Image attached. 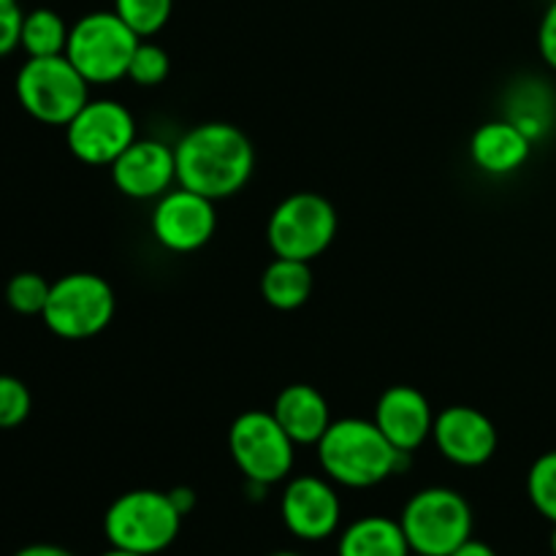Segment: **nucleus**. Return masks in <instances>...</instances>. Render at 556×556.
I'll list each match as a JSON object with an SVG mask.
<instances>
[{
  "mask_svg": "<svg viewBox=\"0 0 556 556\" xmlns=\"http://www.w3.org/2000/svg\"><path fill=\"white\" fill-rule=\"evenodd\" d=\"M139 41L114 11H92L71 25L65 58L90 85H114L128 76Z\"/></svg>",
  "mask_w": 556,
  "mask_h": 556,
  "instance_id": "39448f33",
  "label": "nucleus"
},
{
  "mask_svg": "<svg viewBox=\"0 0 556 556\" xmlns=\"http://www.w3.org/2000/svg\"><path fill=\"white\" fill-rule=\"evenodd\" d=\"M271 416L280 421L288 438L296 445H318L326 429L331 427L329 402L315 386L291 383L277 394Z\"/></svg>",
  "mask_w": 556,
  "mask_h": 556,
  "instance_id": "f3484780",
  "label": "nucleus"
},
{
  "mask_svg": "<svg viewBox=\"0 0 556 556\" xmlns=\"http://www.w3.org/2000/svg\"><path fill=\"white\" fill-rule=\"evenodd\" d=\"M410 556H429V554H410Z\"/></svg>",
  "mask_w": 556,
  "mask_h": 556,
  "instance_id": "72a5a7b5",
  "label": "nucleus"
},
{
  "mask_svg": "<svg viewBox=\"0 0 556 556\" xmlns=\"http://www.w3.org/2000/svg\"><path fill=\"white\" fill-rule=\"evenodd\" d=\"M177 185L212 201L237 195L250 182L255 150L231 123H201L174 144Z\"/></svg>",
  "mask_w": 556,
  "mask_h": 556,
  "instance_id": "f257e3e1",
  "label": "nucleus"
},
{
  "mask_svg": "<svg viewBox=\"0 0 556 556\" xmlns=\"http://www.w3.org/2000/svg\"><path fill=\"white\" fill-rule=\"evenodd\" d=\"M269 556H302V554H296V552H275V554H269Z\"/></svg>",
  "mask_w": 556,
  "mask_h": 556,
  "instance_id": "2f4dec72",
  "label": "nucleus"
},
{
  "mask_svg": "<svg viewBox=\"0 0 556 556\" xmlns=\"http://www.w3.org/2000/svg\"><path fill=\"white\" fill-rule=\"evenodd\" d=\"M68 33L71 27L58 11L33 9L22 20L20 47L25 49L27 58H54V54H65Z\"/></svg>",
  "mask_w": 556,
  "mask_h": 556,
  "instance_id": "aec40b11",
  "label": "nucleus"
},
{
  "mask_svg": "<svg viewBox=\"0 0 556 556\" xmlns=\"http://www.w3.org/2000/svg\"><path fill=\"white\" fill-rule=\"evenodd\" d=\"M451 556H497V552H494V548L489 546V543L470 538V541L462 543V546L456 548V552L451 554Z\"/></svg>",
  "mask_w": 556,
  "mask_h": 556,
  "instance_id": "c756f323",
  "label": "nucleus"
},
{
  "mask_svg": "<svg viewBox=\"0 0 556 556\" xmlns=\"http://www.w3.org/2000/svg\"><path fill=\"white\" fill-rule=\"evenodd\" d=\"M168 71H172V58H168L166 49L141 38L134 60H130L128 79L139 87H157L166 81Z\"/></svg>",
  "mask_w": 556,
  "mask_h": 556,
  "instance_id": "b1692460",
  "label": "nucleus"
},
{
  "mask_svg": "<svg viewBox=\"0 0 556 556\" xmlns=\"http://www.w3.org/2000/svg\"><path fill=\"white\" fill-rule=\"evenodd\" d=\"M65 141L76 161L87 166H112L136 141V119L119 101H87L65 125Z\"/></svg>",
  "mask_w": 556,
  "mask_h": 556,
  "instance_id": "9d476101",
  "label": "nucleus"
},
{
  "mask_svg": "<svg viewBox=\"0 0 556 556\" xmlns=\"http://www.w3.org/2000/svg\"><path fill=\"white\" fill-rule=\"evenodd\" d=\"M174 0H114V14L139 38H152L168 25Z\"/></svg>",
  "mask_w": 556,
  "mask_h": 556,
  "instance_id": "412c9836",
  "label": "nucleus"
},
{
  "mask_svg": "<svg viewBox=\"0 0 556 556\" xmlns=\"http://www.w3.org/2000/svg\"><path fill=\"white\" fill-rule=\"evenodd\" d=\"M552 554L556 556V525H554V532H552Z\"/></svg>",
  "mask_w": 556,
  "mask_h": 556,
  "instance_id": "473e14b6",
  "label": "nucleus"
},
{
  "mask_svg": "<svg viewBox=\"0 0 556 556\" xmlns=\"http://www.w3.org/2000/svg\"><path fill=\"white\" fill-rule=\"evenodd\" d=\"M101 556H141V554H130V552H123V548H109V552H103Z\"/></svg>",
  "mask_w": 556,
  "mask_h": 556,
  "instance_id": "7c9ffc66",
  "label": "nucleus"
},
{
  "mask_svg": "<svg viewBox=\"0 0 556 556\" xmlns=\"http://www.w3.org/2000/svg\"><path fill=\"white\" fill-rule=\"evenodd\" d=\"M400 525L413 554L451 556L472 538V508L454 489L429 486L407 500Z\"/></svg>",
  "mask_w": 556,
  "mask_h": 556,
  "instance_id": "423d86ee",
  "label": "nucleus"
},
{
  "mask_svg": "<svg viewBox=\"0 0 556 556\" xmlns=\"http://www.w3.org/2000/svg\"><path fill=\"white\" fill-rule=\"evenodd\" d=\"M527 494L530 503L543 519L556 525V451L538 456L527 476Z\"/></svg>",
  "mask_w": 556,
  "mask_h": 556,
  "instance_id": "4be33fe9",
  "label": "nucleus"
},
{
  "mask_svg": "<svg viewBox=\"0 0 556 556\" xmlns=\"http://www.w3.org/2000/svg\"><path fill=\"white\" fill-rule=\"evenodd\" d=\"M293 443L271 410H248L228 429V451L239 472L255 486H271L291 476Z\"/></svg>",
  "mask_w": 556,
  "mask_h": 556,
  "instance_id": "1a4fd4ad",
  "label": "nucleus"
},
{
  "mask_svg": "<svg viewBox=\"0 0 556 556\" xmlns=\"http://www.w3.org/2000/svg\"><path fill=\"white\" fill-rule=\"evenodd\" d=\"M532 139L510 119L483 123L470 139V157L483 174L508 177L530 161Z\"/></svg>",
  "mask_w": 556,
  "mask_h": 556,
  "instance_id": "dca6fc26",
  "label": "nucleus"
},
{
  "mask_svg": "<svg viewBox=\"0 0 556 556\" xmlns=\"http://www.w3.org/2000/svg\"><path fill=\"white\" fill-rule=\"evenodd\" d=\"M16 101L43 125H68L90 101V81L65 54L27 58L16 74Z\"/></svg>",
  "mask_w": 556,
  "mask_h": 556,
  "instance_id": "20e7f679",
  "label": "nucleus"
},
{
  "mask_svg": "<svg viewBox=\"0 0 556 556\" xmlns=\"http://www.w3.org/2000/svg\"><path fill=\"white\" fill-rule=\"evenodd\" d=\"M168 497H172V503L177 505V510L182 516H188L190 510L195 508V492H193V489L177 486V489H172V492H168Z\"/></svg>",
  "mask_w": 556,
  "mask_h": 556,
  "instance_id": "cd10ccee",
  "label": "nucleus"
},
{
  "mask_svg": "<svg viewBox=\"0 0 556 556\" xmlns=\"http://www.w3.org/2000/svg\"><path fill=\"white\" fill-rule=\"evenodd\" d=\"M114 291L92 271H74L52 282L41 320L60 340H90L114 318Z\"/></svg>",
  "mask_w": 556,
  "mask_h": 556,
  "instance_id": "6e6552de",
  "label": "nucleus"
},
{
  "mask_svg": "<svg viewBox=\"0 0 556 556\" xmlns=\"http://www.w3.org/2000/svg\"><path fill=\"white\" fill-rule=\"evenodd\" d=\"M375 424L394 448L413 454L432 438L434 413L427 396L413 386H391L375 407Z\"/></svg>",
  "mask_w": 556,
  "mask_h": 556,
  "instance_id": "2eb2a0df",
  "label": "nucleus"
},
{
  "mask_svg": "<svg viewBox=\"0 0 556 556\" xmlns=\"http://www.w3.org/2000/svg\"><path fill=\"white\" fill-rule=\"evenodd\" d=\"M434 445L448 462L459 467H481L497 454V427L486 413L470 405L445 407L434 416Z\"/></svg>",
  "mask_w": 556,
  "mask_h": 556,
  "instance_id": "ddd939ff",
  "label": "nucleus"
},
{
  "mask_svg": "<svg viewBox=\"0 0 556 556\" xmlns=\"http://www.w3.org/2000/svg\"><path fill=\"white\" fill-rule=\"evenodd\" d=\"M112 182L128 199H161L177 182L174 147L157 139H136L112 163Z\"/></svg>",
  "mask_w": 556,
  "mask_h": 556,
  "instance_id": "4468645a",
  "label": "nucleus"
},
{
  "mask_svg": "<svg viewBox=\"0 0 556 556\" xmlns=\"http://www.w3.org/2000/svg\"><path fill=\"white\" fill-rule=\"evenodd\" d=\"M261 293H264L266 304L280 313H291L299 309L313 293V271H309L307 261L296 258H280L275 255L269 266L261 277Z\"/></svg>",
  "mask_w": 556,
  "mask_h": 556,
  "instance_id": "6ab92c4d",
  "label": "nucleus"
},
{
  "mask_svg": "<svg viewBox=\"0 0 556 556\" xmlns=\"http://www.w3.org/2000/svg\"><path fill=\"white\" fill-rule=\"evenodd\" d=\"M182 519L168 492L134 489L114 500L103 516V535L109 546L123 552L155 556L172 548L182 530Z\"/></svg>",
  "mask_w": 556,
  "mask_h": 556,
  "instance_id": "7ed1b4c3",
  "label": "nucleus"
},
{
  "mask_svg": "<svg viewBox=\"0 0 556 556\" xmlns=\"http://www.w3.org/2000/svg\"><path fill=\"white\" fill-rule=\"evenodd\" d=\"M280 516L293 538L307 543L326 541L340 530L342 503L329 481L318 476H299L286 486Z\"/></svg>",
  "mask_w": 556,
  "mask_h": 556,
  "instance_id": "f8f14e48",
  "label": "nucleus"
},
{
  "mask_svg": "<svg viewBox=\"0 0 556 556\" xmlns=\"http://www.w3.org/2000/svg\"><path fill=\"white\" fill-rule=\"evenodd\" d=\"M33 410L30 389L14 375H0V429H16Z\"/></svg>",
  "mask_w": 556,
  "mask_h": 556,
  "instance_id": "393cba45",
  "label": "nucleus"
},
{
  "mask_svg": "<svg viewBox=\"0 0 556 556\" xmlns=\"http://www.w3.org/2000/svg\"><path fill=\"white\" fill-rule=\"evenodd\" d=\"M538 49L541 58L546 60L548 68L556 71V0L546 9L541 20V30H538Z\"/></svg>",
  "mask_w": 556,
  "mask_h": 556,
  "instance_id": "bb28decb",
  "label": "nucleus"
},
{
  "mask_svg": "<svg viewBox=\"0 0 556 556\" xmlns=\"http://www.w3.org/2000/svg\"><path fill=\"white\" fill-rule=\"evenodd\" d=\"M150 226L168 253H195L215 237V201L185 188L168 190L157 199Z\"/></svg>",
  "mask_w": 556,
  "mask_h": 556,
  "instance_id": "9b49d317",
  "label": "nucleus"
},
{
  "mask_svg": "<svg viewBox=\"0 0 556 556\" xmlns=\"http://www.w3.org/2000/svg\"><path fill=\"white\" fill-rule=\"evenodd\" d=\"M413 548L407 543L405 530L400 521L389 516H364L351 521L342 530L337 543V556H410Z\"/></svg>",
  "mask_w": 556,
  "mask_h": 556,
  "instance_id": "a211bd4d",
  "label": "nucleus"
},
{
  "mask_svg": "<svg viewBox=\"0 0 556 556\" xmlns=\"http://www.w3.org/2000/svg\"><path fill=\"white\" fill-rule=\"evenodd\" d=\"M49 291H52V282L43 280L38 271H20L5 286V304L20 315H41Z\"/></svg>",
  "mask_w": 556,
  "mask_h": 556,
  "instance_id": "5701e85b",
  "label": "nucleus"
},
{
  "mask_svg": "<svg viewBox=\"0 0 556 556\" xmlns=\"http://www.w3.org/2000/svg\"><path fill=\"white\" fill-rule=\"evenodd\" d=\"M14 556H74V554L63 546H52V543H33V546L20 548Z\"/></svg>",
  "mask_w": 556,
  "mask_h": 556,
  "instance_id": "c85d7f7f",
  "label": "nucleus"
},
{
  "mask_svg": "<svg viewBox=\"0 0 556 556\" xmlns=\"http://www.w3.org/2000/svg\"><path fill=\"white\" fill-rule=\"evenodd\" d=\"M337 210L329 199L309 190H299L271 210L266 239L271 253L280 258L315 261L329 250L337 237Z\"/></svg>",
  "mask_w": 556,
  "mask_h": 556,
  "instance_id": "0eeeda50",
  "label": "nucleus"
},
{
  "mask_svg": "<svg viewBox=\"0 0 556 556\" xmlns=\"http://www.w3.org/2000/svg\"><path fill=\"white\" fill-rule=\"evenodd\" d=\"M22 20L25 11L20 9V0H0V58L20 47Z\"/></svg>",
  "mask_w": 556,
  "mask_h": 556,
  "instance_id": "a878e982",
  "label": "nucleus"
},
{
  "mask_svg": "<svg viewBox=\"0 0 556 556\" xmlns=\"http://www.w3.org/2000/svg\"><path fill=\"white\" fill-rule=\"evenodd\" d=\"M318 462L329 481L345 489H369L405 470L410 454L394 448L375 421L340 418L318 440Z\"/></svg>",
  "mask_w": 556,
  "mask_h": 556,
  "instance_id": "f03ea898",
  "label": "nucleus"
}]
</instances>
